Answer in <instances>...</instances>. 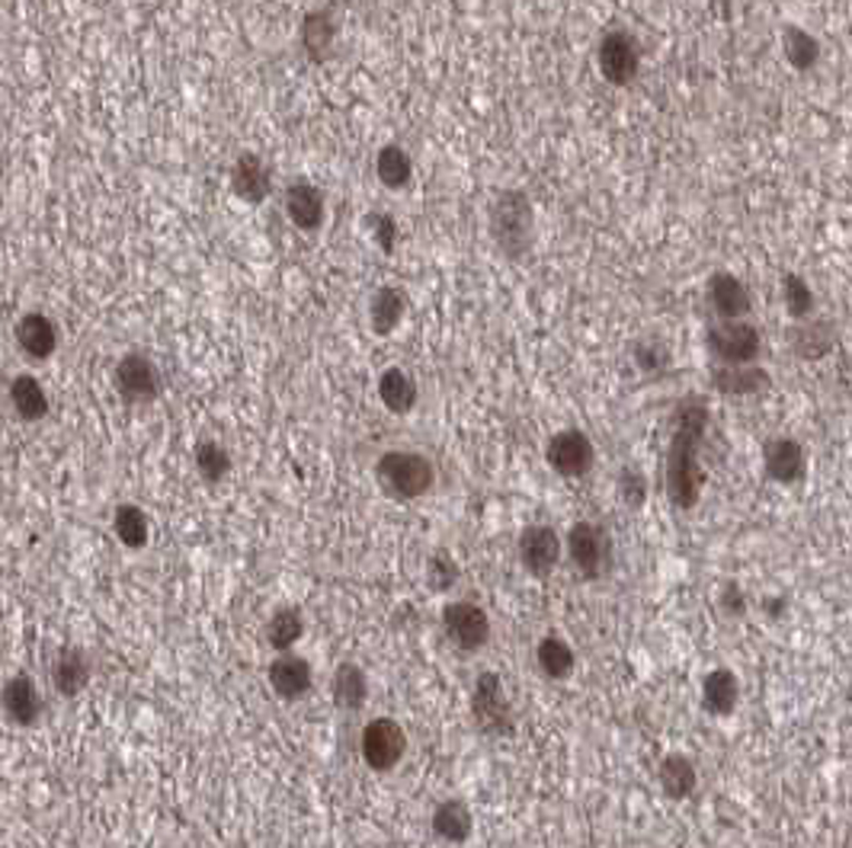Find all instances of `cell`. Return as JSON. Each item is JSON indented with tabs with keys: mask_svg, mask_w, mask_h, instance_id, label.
<instances>
[{
	"mask_svg": "<svg viewBox=\"0 0 852 848\" xmlns=\"http://www.w3.org/2000/svg\"><path fill=\"white\" fill-rule=\"evenodd\" d=\"M708 430V407L698 394H689L673 411V433L667 445V500L673 510H693L705 487V471L698 464V448Z\"/></svg>",
	"mask_w": 852,
	"mask_h": 848,
	"instance_id": "obj_1",
	"label": "cell"
},
{
	"mask_svg": "<svg viewBox=\"0 0 852 848\" xmlns=\"http://www.w3.org/2000/svg\"><path fill=\"white\" fill-rule=\"evenodd\" d=\"M493 244L507 259H522L532 250V228H536V211L526 193L519 189H503L497 193L488 211Z\"/></svg>",
	"mask_w": 852,
	"mask_h": 848,
	"instance_id": "obj_2",
	"label": "cell"
},
{
	"mask_svg": "<svg viewBox=\"0 0 852 848\" xmlns=\"http://www.w3.org/2000/svg\"><path fill=\"white\" fill-rule=\"evenodd\" d=\"M375 481L391 500H420L437 484V467L411 448H391L375 462Z\"/></svg>",
	"mask_w": 852,
	"mask_h": 848,
	"instance_id": "obj_3",
	"label": "cell"
},
{
	"mask_svg": "<svg viewBox=\"0 0 852 848\" xmlns=\"http://www.w3.org/2000/svg\"><path fill=\"white\" fill-rule=\"evenodd\" d=\"M596 65L606 83L613 87H628L642 71V46L628 29H609L599 39L596 49Z\"/></svg>",
	"mask_w": 852,
	"mask_h": 848,
	"instance_id": "obj_4",
	"label": "cell"
},
{
	"mask_svg": "<svg viewBox=\"0 0 852 848\" xmlns=\"http://www.w3.org/2000/svg\"><path fill=\"white\" fill-rule=\"evenodd\" d=\"M705 346L722 365H747L760 356L763 336L747 321H718L705 331Z\"/></svg>",
	"mask_w": 852,
	"mask_h": 848,
	"instance_id": "obj_5",
	"label": "cell"
},
{
	"mask_svg": "<svg viewBox=\"0 0 852 848\" xmlns=\"http://www.w3.org/2000/svg\"><path fill=\"white\" fill-rule=\"evenodd\" d=\"M408 752V733L398 720L375 718L362 727L360 756L372 771H391Z\"/></svg>",
	"mask_w": 852,
	"mask_h": 848,
	"instance_id": "obj_6",
	"label": "cell"
},
{
	"mask_svg": "<svg viewBox=\"0 0 852 848\" xmlns=\"http://www.w3.org/2000/svg\"><path fill=\"white\" fill-rule=\"evenodd\" d=\"M471 714L478 727L491 737H510L513 733V711L507 701V689L497 672H481L471 694Z\"/></svg>",
	"mask_w": 852,
	"mask_h": 848,
	"instance_id": "obj_7",
	"label": "cell"
},
{
	"mask_svg": "<svg viewBox=\"0 0 852 848\" xmlns=\"http://www.w3.org/2000/svg\"><path fill=\"white\" fill-rule=\"evenodd\" d=\"M112 385L126 404H151L160 397V368L145 353H126L112 368Z\"/></svg>",
	"mask_w": 852,
	"mask_h": 848,
	"instance_id": "obj_8",
	"label": "cell"
},
{
	"mask_svg": "<svg viewBox=\"0 0 852 848\" xmlns=\"http://www.w3.org/2000/svg\"><path fill=\"white\" fill-rule=\"evenodd\" d=\"M442 628L449 634V641L456 643L459 650L474 653L484 643L491 641V615L471 602V599H456L442 609Z\"/></svg>",
	"mask_w": 852,
	"mask_h": 848,
	"instance_id": "obj_9",
	"label": "cell"
},
{
	"mask_svg": "<svg viewBox=\"0 0 852 848\" xmlns=\"http://www.w3.org/2000/svg\"><path fill=\"white\" fill-rule=\"evenodd\" d=\"M565 548H568L570 564L577 566L587 580L606 573L609 558H613L609 532H606L603 525H596V522H577V525H570Z\"/></svg>",
	"mask_w": 852,
	"mask_h": 848,
	"instance_id": "obj_10",
	"label": "cell"
},
{
	"mask_svg": "<svg viewBox=\"0 0 852 848\" xmlns=\"http://www.w3.org/2000/svg\"><path fill=\"white\" fill-rule=\"evenodd\" d=\"M545 462L561 477H584L594 467L596 448L584 430H561V433H555V436L548 438Z\"/></svg>",
	"mask_w": 852,
	"mask_h": 848,
	"instance_id": "obj_11",
	"label": "cell"
},
{
	"mask_svg": "<svg viewBox=\"0 0 852 848\" xmlns=\"http://www.w3.org/2000/svg\"><path fill=\"white\" fill-rule=\"evenodd\" d=\"M763 471H766L770 481L782 484V487L801 484L804 474H807L804 445L795 436H773L763 445Z\"/></svg>",
	"mask_w": 852,
	"mask_h": 848,
	"instance_id": "obj_12",
	"label": "cell"
},
{
	"mask_svg": "<svg viewBox=\"0 0 852 848\" xmlns=\"http://www.w3.org/2000/svg\"><path fill=\"white\" fill-rule=\"evenodd\" d=\"M561 548L565 544L551 525H529L519 535V561L526 566V573L545 580L555 573V566L561 561Z\"/></svg>",
	"mask_w": 852,
	"mask_h": 848,
	"instance_id": "obj_13",
	"label": "cell"
},
{
	"mask_svg": "<svg viewBox=\"0 0 852 848\" xmlns=\"http://www.w3.org/2000/svg\"><path fill=\"white\" fill-rule=\"evenodd\" d=\"M13 339L20 346V353L32 362H46L52 359L58 343H61V334H58V324H55L49 314L42 310H27L17 327H13Z\"/></svg>",
	"mask_w": 852,
	"mask_h": 848,
	"instance_id": "obj_14",
	"label": "cell"
},
{
	"mask_svg": "<svg viewBox=\"0 0 852 848\" xmlns=\"http://www.w3.org/2000/svg\"><path fill=\"white\" fill-rule=\"evenodd\" d=\"M0 708L10 723L17 727H36L39 718H42V694H39V686L29 679L27 672H17L3 682L0 689Z\"/></svg>",
	"mask_w": 852,
	"mask_h": 848,
	"instance_id": "obj_15",
	"label": "cell"
},
{
	"mask_svg": "<svg viewBox=\"0 0 852 848\" xmlns=\"http://www.w3.org/2000/svg\"><path fill=\"white\" fill-rule=\"evenodd\" d=\"M285 215L288 221L305 234H317L324 228L327 206H324V193L309 180H295L285 186Z\"/></svg>",
	"mask_w": 852,
	"mask_h": 848,
	"instance_id": "obj_16",
	"label": "cell"
},
{
	"mask_svg": "<svg viewBox=\"0 0 852 848\" xmlns=\"http://www.w3.org/2000/svg\"><path fill=\"white\" fill-rule=\"evenodd\" d=\"M232 193L247 203V206H263L273 193V174L270 167L263 164V157H257L254 151H244V155L234 160L232 167Z\"/></svg>",
	"mask_w": 852,
	"mask_h": 848,
	"instance_id": "obj_17",
	"label": "cell"
},
{
	"mask_svg": "<svg viewBox=\"0 0 852 848\" xmlns=\"http://www.w3.org/2000/svg\"><path fill=\"white\" fill-rule=\"evenodd\" d=\"M270 686L273 692L280 694L283 701H298L311 692L314 686V669L305 657L298 653H280L273 663H270Z\"/></svg>",
	"mask_w": 852,
	"mask_h": 848,
	"instance_id": "obj_18",
	"label": "cell"
},
{
	"mask_svg": "<svg viewBox=\"0 0 852 848\" xmlns=\"http://www.w3.org/2000/svg\"><path fill=\"white\" fill-rule=\"evenodd\" d=\"M712 387L722 391V394H731V397H750V394H763L773 387V375L756 365V362H747V365H715L712 368Z\"/></svg>",
	"mask_w": 852,
	"mask_h": 848,
	"instance_id": "obj_19",
	"label": "cell"
},
{
	"mask_svg": "<svg viewBox=\"0 0 852 848\" xmlns=\"http://www.w3.org/2000/svg\"><path fill=\"white\" fill-rule=\"evenodd\" d=\"M708 302L722 321H744L753 308L750 288L734 273H715L708 279Z\"/></svg>",
	"mask_w": 852,
	"mask_h": 848,
	"instance_id": "obj_20",
	"label": "cell"
},
{
	"mask_svg": "<svg viewBox=\"0 0 852 848\" xmlns=\"http://www.w3.org/2000/svg\"><path fill=\"white\" fill-rule=\"evenodd\" d=\"M90 686V657L80 647H61L52 660V689L61 698H78Z\"/></svg>",
	"mask_w": 852,
	"mask_h": 848,
	"instance_id": "obj_21",
	"label": "cell"
},
{
	"mask_svg": "<svg viewBox=\"0 0 852 848\" xmlns=\"http://www.w3.org/2000/svg\"><path fill=\"white\" fill-rule=\"evenodd\" d=\"M792 353L804 362H817L833 353L836 346V327L830 321H814V317H804V321H795L792 327Z\"/></svg>",
	"mask_w": 852,
	"mask_h": 848,
	"instance_id": "obj_22",
	"label": "cell"
},
{
	"mask_svg": "<svg viewBox=\"0 0 852 848\" xmlns=\"http://www.w3.org/2000/svg\"><path fill=\"white\" fill-rule=\"evenodd\" d=\"M702 704L715 718H731L737 711V704H741V679H737V672L727 667L712 669L702 679Z\"/></svg>",
	"mask_w": 852,
	"mask_h": 848,
	"instance_id": "obj_23",
	"label": "cell"
},
{
	"mask_svg": "<svg viewBox=\"0 0 852 848\" xmlns=\"http://www.w3.org/2000/svg\"><path fill=\"white\" fill-rule=\"evenodd\" d=\"M430 826L437 832V839L449 842V846H466L474 832V814L468 807L466 800L452 797V800H442L440 807L433 810L430 817Z\"/></svg>",
	"mask_w": 852,
	"mask_h": 848,
	"instance_id": "obj_24",
	"label": "cell"
},
{
	"mask_svg": "<svg viewBox=\"0 0 852 848\" xmlns=\"http://www.w3.org/2000/svg\"><path fill=\"white\" fill-rule=\"evenodd\" d=\"M7 397H10V407L13 413L20 416V420H27V423H39V420H46L49 411H52V404H49V391L46 385L36 378V375H17L10 387H7Z\"/></svg>",
	"mask_w": 852,
	"mask_h": 848,
	"instance_id": "obj_25",
	"label": "cell"
},
{
	"mask_svg": "<svg viewBox=\"0 0 852 848\" xmlns=\"http://www.w3.org/2000/svg\"><path fill=\"white\" fill-rule=\"evenodd\" d=\"M408 314V295L398 285H382L369 302V327L375 336H391Z\"/></svg>",
	"mask_w": 852,
	"mask_h": 848,
	"instance_id": "obj_26",
	"label": "cell"
},
{
	"mask_svg": "<svg viewBox=\"0 0 852 848\" xmlns=\"http://www.w3.org/2000/svg\"><path fill=\"white\" fill-rule=\"evenodd\" d=\"M657 785H660V791L670 797V800H686V797H693V791H696L698 785L696 762H693L689 756H683V752L664 756L660 766H657Z\"/></svg>",
	"mask_w": 852,
	"mask_h": 848,
	"instance_id": "obj_27",
	"label": "cell"
},
{
	"mask_svg": "<svg viewBox=\"0 0 852 848\" xmlns=\"http://www.w3.org/2000/svg\"><path fill=\"white\" fill-rule=\"evenodd\" d=\"M379 401L385 404L388 413H398V416L411 413L417 407V401H420V387L413 382L411 372H404L398 365L385 368L379 375Z\"/></svg>",
	"mask_w": 852,
	"mask_h": 848,
	"instance_id": "obj_28",
	"label": "cell"
},
{
	"mask_svg": "<svg viewBox=\"0 0 852 848\" xmlns=\"http://www.w3.org/2000/svg\"><path fill=\"white\" fill-rule=\"evenodd\" d=\"M336 32H340V23H336L334 10H311L302 20V46L309 52L311 61H324L331 49L336 46Z\"/></svg>",
	"mask_w": 852,
	"mask_h": 848,
	"instance_id": "obj_29",
	"label": "cell"
},
{
	"mask_svg": "<svg viewBox=\"0 0 852 848\" xmlns=\"http://www.w3.org/2000/svg\"><path fill=\"white\" fill-rule=\"evenodd\" d=\"M331 694L340 711H360L369 701V676L356 663H340L331 679Z\"/></svg>",
	"mask_w": 852,
	"mask_h": 848,
	"instance_id": "obj_30",
	"label": "cell"
},
{
	"mask_svg": "<svg viewBox=\"0 0 852 848\" xmlns=\"http://www.w3.org/2000/svg\"><path fill=\"white\" fill-rule=\"evenodd\" d=\"M782 55H785V61L801 71V75H807V71H814L817 68V61H821V42H817V36L814 32H807L799 23H785L782 27Z\"/></svg>",
	"mask_w": 852,
	"mask_h": 848,
	"instance_id": "obj_31",
	"label": "cell"
},
{
	"mask_svg": "<svg viewBox=\"0 0 852 848\" xmlns=\"http://www.w3.org/2000/svg\"><path fill=\"white\" fill-rule=\"evenodd\" d=\"M536 667L542 669L545 679L565 682V679H570V672L577 669V653H574V647L565 638L548 634L536 647Z\"/></svg>",
	"mask_w": 852,
	"mask_h": 848,
	"instance_id": "obj_32",
	"label": "cell"
},
{
	"mask_svg": "<svg viewBox=\"0 0 852 848\" xmlns=\"http://www.w3.org/2000/svg\"><path fill=\"white\" fill-rule=\"evenodd\" d=\"M112 532L129 551H141L151 541V519L138 503H119L112 513Z\"/></svg>",
	"mask_w": 852,
	"mask_h": 848,
	"instance_id": "obj_33",
	"label": "cell"
},
{
	"mask_svg": "<svg viewBox=\"0 0 852 848\" xmlns=\"http://www.w3.org/2000/svg\"><path fill=\"white\" fill-rule=\"evenodd\" d=\"M375 177L379 183L391 189V193H398V189H404L408 183L413 180V160L411 155L401 148V145H385L379 155H375Z\"/></svg>",
	"mask_w": 852,
	"mask_h": 848,
	"instance_id": "obj_34",
	"label": "cell"
},
{
	"mask_svg": "<svg viewBox=\"0 0 852 848\" xmlns=\"http://www.w3.org/2000/svg\"><path fill=\"white\" fill-rule=\"evenodd\" d=\"M302 634H305V615L295 605L276 609L273 618H270V624H266V641L280 653H288L295 643L302 641Z\"/></svg>",
	"mask_w": 852,
	"mask_h": 848,
	"instance_id": "obj_35",
	"label": "cell"
},
{
	"mask_svg": "<svg viewBox=\"0 0 852 848\" xmlns=\"http://www.w3.org/2000/svg\"><path fill=\"white\" fill-rule=\"evenodd\" d=\"M196 471L206 484H222L232 474V452L218 442V438H203L193 452Z\"/></svg>",
	"mask_w": 852,
	"mask_h": 848,
	"instance_id": "obj_36",
	"label": "cell"
},
{
	"mask_svg": "<svg viewBox=\"0 0 852 848\" xmlns=\"http://www.w3.org/2000/svg\"><path fill=\"white\" fill-rule=\"evenodd\" d=\"M782 305H785V314L792 321H804V317L814 314V288L807 285L804 276H799V273L782 276Z\"/></svg>",
	"mask_w": 852,
	"mask_h": 848,
	"instance_id": "obj_37",
	"label": "cell"
},
{
	"mask_svg": "<svg viewBox=\"0 0 852 848\" xmlns=\"http://www.w3.org/2000/svg\"><path fill=\"white\" fill-rule=\"evenodd\" d=\"M462 570H459V561L449 554V551H433L430 561H427V583L433 592H449L456 583H459Z\"/></svg>",
	"mask_w": 852,
	"mask_h": 848,
	"instance_id": "obj_38",
	"label": "cell"
},
{
	"mask_svg": "<svg viewBox=\"0 0 852 848\" xmlns=\"http://www.w3.org/2000/svg\"><path fill=\"white\" fill-rule=\"evenodd\" d=\"M616 493H619L621 506L642 510L647 503V477L635 464H625L619 471V477H616Z\"/></svg>",
	"mask_w": 852,
	"mask_h": 848,
	"instance_id": "obj_39",
	"label": "cell"
},
{
	"mask_svg": "<svg viewBox=\"0 0 852 848\" xmlns=\"http://www.w3.org/2000/svg\"><path fill=\"white\" fill-rule=\"evenodd\" d=\"M631 356H635V365H638L645 375H660V372H667V365H670V349H667L660 339H654V336L638 339L635 349H631Z\"/></svg>",
	"mask_w": 852,
	"mask_h": 848,
	"instance_id": "obj_40",
	"label": "cell"
},
{
	"mask_svg": "<svg viewBox=\"0 0 852 848\" xmlns=\"http://www.w3.org/2000/svg\"><path fill=\"white\" fill-rule=\"evenodd\" d=\"M369 225H372V234H375L379 247H382L385 254H391V250H394V234H398L394 221H391L388 215H372V218H369Z\"/></svg>",
	"mask_w": 852,
	"mask_h": 848,
	"instance_id": "obj_41",
	"label": "cell"
},
{
	"mask_svg": "<svg viewBox=\"0 0 852 848\" xmlns=\"http://www.w3.org/2000/svg\"><path fill=\"white\" fill-rule=\"evenodd\" d=\"M724 609H727L731 615H744L747 602L741 599V592H737V586H731V590L724 592Z\"/></svg>",
	"mask_w": 852,
	"mask_h": 848,
	"instance_id": "obj_42",
	"label": "cell"
},
{
	"mask_svg": "<svg viewBox=\"0 0 852 848\" xmlns=\"http://www.w3.org/2000/svg\"><path fill=\"white\" fill-rule=\"evenodd\" d=\"M0 375H3V365H0Z\"/></svg>",
	"mask_w": 852,
	"mask_h": 848,
	"instance_id": "obj_43",
	"label": "cell"
}]
</instances>
